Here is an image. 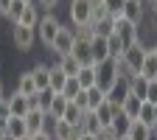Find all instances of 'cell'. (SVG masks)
<instances>
[{
    "mask_svg": "<svg viewBox=\"0 0 157 140\" xmlns=\"http://www.w3.org/2000/svg\"><path fill=\"white\" fill-rule=\"evenodd\" d=\"M118 78H121V73H118V62L115 59H104V62L95 65V87H101L104 93H109Z\"/></svg>",
    "mask_w": 157,
    "mask_h": 140,
    "instance_id": "obj_1",
    "label": "cell"
},
{
    "mask_svg": "<svg viewBox=\"0 0 157 140\" xmlns=\"http://www.w3.org/2000/svg\"><path fill=\"white\" fill-rule=\"evenodd\" d=\"M59 31H62V23L56 20V14H45V17H39V23H36V34H39V42H42V45L51 48Z\"/></svg>",
    "mask_w": 157,
    "mask_h": 140,
    "instance_id": "obj_2",
    "label": "cell"
},
{
    "mask_svg": "<svg viewBox=\"0 0 157 140\" xmlns=\"http://www.w3.org/2000/svg\"><path fill=\"white\" fill-rule=\"evenodd\" d=\"M112 20H115V36L124 42V48H132L135 42H140L135 23H129V20H124V17H112Z\"/></svg>",
    "mask_w": 157,
    "mask_h": 140,
    "instance_id": "obj_3",
    "label": "cell"
},
{
    "mask_svg": "<svg viewBox=\"0 0 157 140\" xmlns=\"http://www.w3.org/2000/svg\"><path fill=\"white\" fill-rule=\"evenodd\" d=\"M73 45H76V31H70V28H62L56 34V39H53V45H51V51L62 59V56H70L73 53Z\"/></svg>",
    "mask_w": 157,
    "mask_h": 140,
    "instance_id": "obj_4",
    "label": "cell"
},
{
    "mask_svg": "<svg viewBox=\"0 0 157 140\" xmlns=\"http://www.w3.org/2000/svg\"><path fill=\"white\" fill-rule=\"evenodd\" d=\"M93 17V3L90 0H70V20L73 25H87Z\"/></svg>",
    "mask_w": 157,
    "mask_h": 140,
    "instance_id": "obj_5",
    "label": "cell"
},
{
    "mask_svg": "<svg viewBox=\"0 0 157 140\" xmlns=\"http://www.w3.org/2000/svg\"><path fill=\"white\" fill-rule=\"evenodd\" d=\"M11 42H14L17 51H31V45H34V28H25V25L14 23V28H11Z\"/></svg>",
    "mask_w": 157,
    "mask_h": 140,
    "instance_id": "obj_6",
    "label": "cell"
},
{
    "mask_svg": "<svg viewBox=\"0 0 157 140\" xmlns=\"http://www.w3.org/2000/svg\"><path fill=\"white\" fill-rule=\"evenodd\" d=\"M146 3H149V0H126L121 17L129 20V23H135V25H140V20H143V14H146Z\"/></svg>",
    "mask_w": 157,
    "mask_h": 140,
    "instance_id": "obj_7",
    "label": "cell"
},
{
    "mask_svg": "<svg viewBox=\"0 0 157 140\" xmlns=\"http://www.w3.org/2000/svg\"><path fill=\"white\" fill-rule=\"evenodd\" d=\"M48 121H51V115H45L42 109H31V112L25 115V126H28V134L45 132V129H48Z\"/></svg>",
    "mask_w": 157,
    "mask_h": 140,
    "instance_id": "obj_8",
    "label": "cell"
},
{
    "mask_svg": "<svg viewBox=\"0 0 157 140\" xmlns=\"http://www.w3.org/2000/svg\"><path fill=\"white\" fill-rule=\"evenodd\" d=\"M129 98V81H124V78H118V84L107 93V101L112 107H124V101Z\"/></svg>",
    "mask_w": 157,
    "mask_h": 140,
    "instance_id": "obj_9",
    "label": "cell"
},
{
    "mask_svg": "<svg viewBox=\"0 0 157 140\" xmlns=\"http://www.w3.org/2000/svg\"><path fill=\"white\" fill-rule=\"evenodd\" d=\"M118 109H121V107H112L107 98L101 101V107H98V109H93V112H95V118H98V123H101V129H104V126H112L115 112H118Z\"/></svg>",
    "mask_w": 157,
    "mask_h": 140,
    "instance_id": "obj_10",
    "label": "cell"
},
{
    "mask_svg": "<svg viewBox=\"0 0 157 140\" xmlns=\"http://www.w3.org/2000/svg\"><path fill=\"white\" fill-rule=\"evenodd\" d=\"M90 51H93V65L104 62V59H112V56H109V48H107V39H104V36H93V39H90Z\"/></svg>",
    "mask_w": 157,
    "mask_h": 140,
    "instance_id": "obj_11",
    "label": "cell"
},
{
    "mask_svg": "<svg viewBox=\"0 0 157 140\" xmlns=\"http://www.w3.org/2000/svg\"><path fill=\"white\" fill-rule=\"evenodd\" d=\"M31 76H34V84H36L39 93H42V90H51V65H36L31 70Z\"/></svg>",
    "mask_w": 157,
    "mask_h": 140,
    "instance_id": "obj_12",
    "label": "cell"
},
{
    "mask_svg": "<svg viewBox=\"0 0 157 140\" xmlns=\"http://www.w3.org/2000/svg\"><path fill=\"white\" fill-rule=\"evenodd\" d=\"M9 107H11V118H25V115L31 112L28 95H20V93H14V95L9 98Z\"/></svg>",
    "mask_w": 157,
    "mask_h": 140,
    "instance_id": "obj_13",
    "label": "cell"
},
{
    "mask_svg": "<svg viewBox=\"0 0 157 140\" xmlns=\"http://www.w3.org/2000/svg\"><path fill=\"white\" fill-rule=\"evenodd\" d=\"M129 129H132V118H129L124 109H118V112H115V121H112V132L118 134V140H121V137L129 134Z\"/></svg>",
    "mask_w": 157,
    "mask_h": 140,
    "instance_id": "obj_14",
    "label": "cell"
},
{
    "mask_svg": "<svg viewBox=\"0 0 157 140\" xmlns=\"http://www.w3.org/2000/svg\"><path fill=\"white\" fill-rule=\"evenodd\" d=\"M140 76L146 78V81H154V78H157V56H154L151 48L146 51V59H143V65H140Z\"/></svg>",
    "mask_w": 157,
    "mask_h": 140,
    "instance_id": "obj_15",
    "label": "cell"
},
{
    "mask_svg": "<svg viewBox=\"0 0 157 140\" xmlns=\"http://www.w3.org/2000/svg\"><path fill=\"white\" fill-rule=\"evenodd\" d=\"M78 126H82L84 134H98V132H101V123H98V118H95L93 109L82 112V121H78Z\"/></svg>",
    "mask_w": 157,
    "mask_h": 140,
    "instance_id": "obj_16",
    "label": "cell"
},
{
    "mask_svg": "<svg viewBox=\"0 0 157 140\" xmlns=\"http://www.w3.org/2000/svg\"><path fill=\"white\" fill-rule=\"evenodd\" d=\"M73 56L82 65H93V51H90V39H76L73 45Z\"/></svg>",
    "mask_w": 157,
    "mask_h": 140,
    "instance_id": "obj_17",
    "label": "cell"
},
{
    "mask_svg": "<svg viewBox=\"0 0 157 140\" xmlns=\"http://www.w3.org/2000/svg\"><path fill=\"white\" fill-rule=\"evenodd\" d=\"M23 137H28L25 118H9V140H23Z\"/></svg>",
    "mask_w": 157,
    "mask_h": 140,
    "instance_id": "obj_18",
    "label": "cell"
},
{
    "mask_svg": "<svg viewBox=\"0 0 157 140\" xmlns=\"http://www.w3.org/2000/svg\"><path fill=\"white\" fill-rule=\"evenodd\" d=\"M76 78H78V84H82V90L95 87V65H82L78 73H76Z\"/></svg>",
    "mask_w": 157,
    "mask_h": 140,
    "instance_id": "obj_19",
    "label": "cell"
},
{
    "mask_svg": "<svg viewBox=\"0 0 157 140\" xmlns=\"http://www.w3.org/2000/svg\"><path fill=\"white\" fill-rule=\"evenodd\" d=\"M90 25H93V34H95V36L109 39V36L115 34V20H112V17H104V20H98V23H90Z\"/></svg>",
    "mask_w": 157,
    "mask_h": 140,
    "instance_id": "obj_20",
    "label": "cell"
},
{
    "mask_svg": "<svg viewBox=\"0 0 157 140\" xmlns=\"http://www.w3.org/2000/svg\"><path fill=\"white\" fill-rule=\"evenodd\" d=\"M146 93H149V81L137 73L132 81H129V95H135V98H140V101H146Z\"/></svg>",
    "mask_w": 157,
    "mask_h": 140,
    "instance_id": "obj_21",
    "label": "cell"
},
{
    "mask_svg": "<svg viewBox=\"0 0 157 140\" xmlns=\"http://www.w3.org/2000/svg\"><path fill=\"white\" fill-rule=\"evenodd\" d=\"M126 140H154V134H151V129H149L146 123H140V121H132V129H129Z\"/></svg>",
    "mask_w": 157,
    "mask_h": 140,
    "instance_id": "obj_22",
    "label": "cell"
},
{
    "mask_svg": "<svg viewBox=\"0 0 157 140\" xmlns=\"http://www.w3.org/2000/svg\"><path fill=\"white\" fill-rule=\"evenodd\" d=\"M67 78H70V76H67L62 67L53 65V67H51V90H53V93H62L65 84H67Z\"/></svg>",
    "mask_w": 157,
    "mask_h": 140,
    "instance_id": "obj_23",
    "label": "cell"
},
{
    "mask_svg": "<svg viewBox=\"0 0 157 140\" xmlns=\"http://www.w3.org/2000/svg\"><path fill=\"white\" fill-rule=\"evenodd\" d=\"M137 121H140V123H146L149 129H157V118H154V104L143 101V104H140V112H137Z\"/></svg>",
    "mask_w": 157,
    "mask_h": 140,
    "instance_id": "obj_24",
    "label": "cell"
},
{
    "mask_svg": "<svg viewBox=\"0 0 157 140\" xmlns=\"http://www.w3.org/2000/svg\"><path fill=\"white\" fill-rule=\"evenodd\" d=\"M67 104H70V101H67V98H65L62 93H56V95H53V104H51V112H48V115H51V121H59V118H62V115H65V109H67Z\"/></svg>",
    "mask_w": 157,
    "mask_h": 140,
    "instance_id": "obj_25",
    "label": "cell"
},
{
    "mask_svg": "<svg viewBox=\"0 0 157 140\" xmlns=\"http://www.w3.org/2000/svg\"><path fill=\"white\" fill-rule=\"evenodd\" d=\"M17 93H20V95H34V93H39V90H36V84H34L31 70L20 76V81H17Z\"/></svg>",
    "mask_w": 157,
    "mask_h": 140,
    "instance_id": "obj_26",
    "label": "cell"
},
{
    "mask_svg": "<svg viewBox=\"0 0 157 140\" xmlns=\"http://www.w3.org/2000/svg\"><path fill=\"white\" fill-rule=\"evenodd\" d=\"M17 23H20V25H25V28H36V23H39V11H36V6L28 3L25 11H23V17H20Z\"/></svg>",
    "mask_w": 157,
    "mask_h": 140,
    "instance_id": "obj_27",
    "label": "cell"
},
{
    "mask_svg": "<svg viewBox=\"0 0 157 140\" xmlns=\"http://www.w3.org/2000/svg\"><path fill=\"white\" fill-rule=\"evenodd\" d=\"M104 98H107V93H104L101 87H90V90H87V109H98Z\"/></svg>",
    "mask_w": 157,
    "mask_h": 140,
    "instance_id": "obj_28",
    "label": "cell"
},
{
    "mask_svg": "<svg viewBox=\"0 0 157 140\" xmlns=\"http://www.w3.org/2000/svg\"><path fill=\"white\" fill-rule=\"evenodd\" d=\"M59 67H62L67 76H76V73H78V67H82V62H78V59L70 53V56H62V59H59Z\"/></svg>",
    "mask_w": 157,
    "mask_h": 140,
    "instance_id": "obj_29",
    "label": "cell"
},
{
    "mask_svg": "<svg viewBox=\"0 0 157 140\" xmlns=\"http://www.w3.org/2000/svg\"><path fill=\"white\" fill-rule=\"evenodd\" d=\"M53 90H42V93H36V109H42L45 115L51 112V104H53Z\"/></svg>",
    "mask_w": 157,
    "mask_h": 140,
    "instance_id": "obj_30",
    "label": "cell"
},
{
    "mask_svg": "<svg viewBox=\"0 0 157 140\" xmlns=\"http://www.w3.org/2000/svg\"><path fill=\"white\" fill-rule=\"evenodd\" d=\"M59 121H65V123H70V126H76L78 121H82V109H78V107H76V104L70 101V104H67V109H65V115H62V118H59Z\"/></svg>",
    "mask_w": 157,
    "mask_h": 140,
    "instance_id": "obj_31",
    "label": "cell"
},
{
    "mask_svg": "<svg viewBox=\"0 0 157 140\" xmlns=\"http://www.w3.org/2000/svg\"><path fill=\"white\" fill-rule=\"evenodd\" d=\"M140 104H143L140 98H135V95H129L126 101H124V107H121V109H124V112H126V115L132 118V121H137V112H140Z\"/></svg>",
    "mask_w": 157,
    "mask_h": 140,
    "instance_id": "obj_32",
    "label": "cell"
},
{
    "mask_svg": "<svg viewBox=\"0 0 157 140\" xmlns=\"http://www.w3.org/2000/svg\"><path fill=\"white\" fill-rule=\"evenodd\" d=\"M78 93H82V84H78V78H76V76H70V78H67V84H65V90H62V95L67 98V101H73Z\"/></svg>",
    "mask_w": 157,
    "mask_h": 140,
    "instance_id": "obj_33",
    "label": "cell"
},
{
    "mask_svg": "<svg viewBox=\"0 0 157 140\" xmlns=\"http://www.w3.org/2000/svg\"><path fill=\"white\" fill-rule=\"evenodd\" d=\"M107 48H109V56H112V59H121V56H124V51H126V48H124V42H121L115 34L107 39Z\"/></svg>",
    "mask_w": 157,
    "mask_h": 140,
    "instance_id": "obj_34",
    "label": "cell"
},
{
    "mask_svg": "<svg viewBox=\"0 0 157 140\" xmlns=\"http://www.w3.org/2000/svg\"><path fill=\"white\" fill-rule=\"evenodd\" d=\"M25 0H11V9H9V20H11V23H17V20L20 17H23V11H25Z\"/></svg>",
    "mask_w": 157,
    "mask_h": 140,
    "instance_id": "obj_35",
    "label": "cell"
},
{
    "mask_svg": "<svg viewBox=\"0 0 157 140\" xmlns=\"http://www.w3.org/2000/svg\"><path fill=\"white\" fill-rule=\"evenodd\" d=\"M67 132H70V123H65V121H53V140H67Z\"/></svg>",
    "mask_w": 157,
    "mask_h": 140,
    "instance_id": "obj_36",
    "label": "cell"
},
{
    "mask_svg": "<svg viewBox=\"0 0 157 140\" xmlns=\"http://www.w3.org/2000/svg\"><path fill=\"white\" fill-rule=\"evenodd\" d=\"M104 3V9L109 11V17H121V11H124V3L126 0H101Z\"/></svg>",
    "mask_w": 157,
    "mask_h": 140,
    "instance_id": "obj_37",
    "label": "cell"
},
{
    "mask_svg": "<svg viewBox=\"0 0 157 140\" xmlns=\"http://www.w3.org/2000/svg\"><path fill=\"white\" fill-rule=\"evenodd\" d=\"M73 104L82 109V112H87V90H82V93H78V95L73 98Z\"/></svg>",
    "mask_w": 157,
    "mask_h": 140,
    "instance_id": "obj_38",
    "label": "cell"
},
{
    "mask_svg": "<svg viewBox=\"0 0 157 140\" xmlns=\"http://www.w3.org/2000/svg\"><path fill=\"white\" fill-rule=\"evenodd\" d=\"M146 101L157 104V81H149V93H146Z\"/></svg>",
    "mask_w": 157,
    "mask_h": 140,
    "instance_id": "obj_39",
    "label": "cell"
},
{
    "mask_svg": "<svg viewBox=\"0 0 157 140\" xmlns=\"http://www.w3.org/2000/svg\"><path fill=\"white\" fill-rule=\"evenodd\" d=\"M0 118H3V121H9V118H11V107H9V98H3V101H0Z\"/></svg>",
    "mask_w": 157,
    "mask_h": 140,
    "instance_id": "obj_40",
    "label": "cell"
},
{
    "mask_svg": "<svg viewBox=\"0 0 157 140\" xmlns=\"http://www.w3.org/2000/svg\"><path fill=\"white\" fill-rule=\"evenodd\" d=\"M82 134H84V132H82V126L76 123V126H70V132H67V140H82Z\"/></svg>",
    "mask_w": 157,
    "mask_h": 140,
    "instance_id": "obj_41",
    "label": "cell"
},
{
    "mask_svg": "<svg viewBox=\"0 0 157 140\" xmlns=\"http://www.w3.org/2000/svg\"><path fill=\"white\" fill-rule=\"evenodd\" d=\"M28 137H31V140H53V134H51L48 129H45V132H36V134H28Z\"/></svg>",
    "mask_w": 157,
    "mask_h": 140,
    "instance_id": "obj_42",
    "label": "cell"
},
{
    "mask_svg": "<svg viewBox=\"0 0 157 140\" xmlns=\"http://www.w3.org/2000/svg\"><path fill=\"white\" fill-rule=\"evenodd\" d=\"M0 137L9 140V121H3V118H0Z\"/></svg>",
    "mask_w": 157,
    "mask_h": 140,
    "instance_id": "obj_43",
    "label": "cell"
},
{
    "mask_svg": "<svg viewBox=\"0 0 157 140\" xmlns=\"http://www.w3.org/2000/svg\"><path fill=\"white\" fill-rule=\"evenodd\" d=\"M9 9H11V0H0V14L9 17Z\"/></svg>",
    "mask_w": 157,
    "mask_h": 140,
    "instance_id": "obj_44",
    "label": "cell"
},
{
    "mask_svg": "<svg viewBox=\"0 0 157 140\" xmlns=\"http://www.w3.org/2000/svg\"><path fill=\"white\" fill-rule=\"evenodd\" d=\"M56 3H59V0H39V6H42V9H56Z\"/></svg>",
    "mask_w": 157,
    "mask_h": 140,
    "instance_id": "obj_45",
    "label": "cell"
},
{
    "mask_svg": "<svg viewBox=\"0 0 157 140\" xmlns=\"http://www.w3.org/2000/svg\"><path fill=\"white\" fill-rule=\"evenodd\" d=\"M6 98V90H3V78H0V101Z\"/></svg>",
    "mask_w": 157,
    "mask_h": 140,
    "instance_id": "obj_46",
    "label": "cell"
},
{
    "mask_svg": "<svg viewBox=\"0 0 157 140\" xmlns=\"http://www.w3.org/2000/svg\"><path fill=\"white\" fill-rule=\"evenodd\" d=\"M82 140H98V134H82Z\"/></svg>",
    "mask_w": 157,
    "mask_h": 140,
    "instance_id": "obj_47",
    "label": "cell"
},
{
    "mask_svg": "<svg viewBox=\"0 0 157 140\" xmlns=\"http://www.w3.org/2000/svg\"><path fill=\"white\" fill-rule=\"evenodd\" d=\"M149 3H151V9H154V11H157V0H149Z\"/></svg>",
    "mask_w": 157,
    "mask_h": 140,
    "instance_id": "obj_48",
    "label": "cell"
},
{
    "mask_svg": "<svg viewBox=\"0 0 157 140\" xmlns=\"http://www.w3.org/2000/svg\"><path fill=\"white\" fill-rule=\"evenodd\" d=\"M154 118H157V104H154Z\"/></svg>",
    "mask_w": 157,
    "mask_h": 140,
    "instance_id": "obj_49",
    "label": "cell"
},
{
    "mask_svg": "<svg viewBox=\"0 0 157 140\" xmlns=\"http://www.w3.org/2000/svg\"><path fill=\"white\" fill-rule=\"evenodd\" d=\"M151 51H154V56H157V45H154V48H151Z\"/></svg>",
    "mask_w": 157,
    "mask_h": 140,
    "instance_id": "obj_50",
    "label": "cell"
},
{
    "mask_svg": "<svg viewBox=\"0 0 157 140\" xmlns=\"http://www.w3.org/2000/svg\"><path fill=\"white\" fill-rule=\"evenodd\" d=\"M25 3H34V0H25Z\"/></svg>",
    "mask_w": 157,
    "mask_h": 140,
    "instance_id": "obj_51",
    "label": "cell"
},
{
    "mask_svg": "<svg viewBox=\"0 0 157 140\" xmlns=\"http://www.w3.org/2000/svg\"><path fill=\"white\" fill-rule=\"evenodd\" d=\"M23 140H31V137H23Z\"/></svg>",
    "mask_w": 157,
    "mask_h": 140,
    "instance_id": "obj_52",
    "label": "cell"
},
{
    "mask_svg": "<svg viewBox=\"0 0 157 140\" xmlns=\"http://www.w3.org/2000/svg\"><path fill=\"white\" fill-rule=\"evenodd\" d=\"M121 140H126V137H121Z\"/></svg>",
    "mask_w": 157,
    "mask_h": 140,
    "instance_id": "obj_53",
    "label": "cell"
},
{
    "mask_svg": "<svg viewBox=\"0 0 157 140\" xmlns=\"http://www.w3.org/2000/svg\"><path fill=\"white\" fill-rule=\"evenodd\" d=\"M154 81H157V78H154Z\"/></svg>",
    "mask_w": 157,
    "mask_h": 140,
    "instance_id": "obj_54",
    "label": "cell"
},
{
    "mask_svg": "<svg viewBox=\"0 0 157 140\" xmlns=\"http://www.w3.org/2000/svg\"><path fill=\"white\" fill-rule=\"evenodd\" d=\"M0 140H3V137H0Z\"/></svg>",
    "mask_w": 157,
    "mask_h": 140,
    "instance_id": "obj_55",
    "label": "cell"
}]
</instances>
